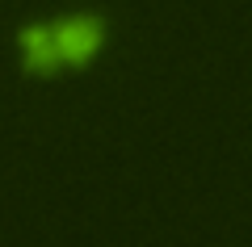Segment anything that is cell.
<instances>
[{"mask_svg":"<svg viewBox=\"0 0 252 247\" xmlns=\"http://www.w3.org/2000/svg\"><path fill=\"white\" fill-rule=\"evenodd\" d=\"M51 42H55V55L59 59H72V63H84L101 42V17H67L51 29Z\"/></svg>","mask_w":252,"mask_h":247,"instance_id":"1","label":"cell"},{"mask_svg":"<svg viewBox=\"0 0 252 247\" xmlns=\"http://www.w3.org/2000/svg\"><path fill=\"white\" fill-rule=\"evenodd\" d=\"M21 46H26V63L30 71H51L55 67V42H51V29L46 26H30L26 34H21Z\"/></svg>","mask_w":252,"mask_h":247,"instance_id":"2","label":"cell"}]
</instances>
